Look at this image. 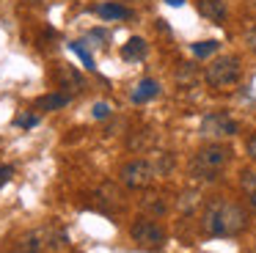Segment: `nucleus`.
<instances>
[{"mask_svg":"<svg viewBox=\"0 0 256 253\" xmlns=\"http://www.w3.org/2000/svg\"><path fill=\"white\" fill-rule=\"evenodd\" d=\"M248 226V212L228 198H212L201 214V228L210 236H237Z\"/></svg>","mask_w":256,"mask_h":253,"instance_id":"obj_1","label":"nucleus"},{"mask_svg":"<svg viewBox=\"0 0 256 253\" xmlns=\"http://www.w3.org/2000/svg\"><path fill=\"white\" fill-rule=\"evenodd\" d=\"M232 162V148L223 143H206L190 160V176L198 182H212L220 176V170Z\"/></svg>","mask_w":256,"mask_h":253,"instance_id":"obj_2","label":"nucleus"},{"mask_svg":"<svg viewBox=\"0 0 256 253\" xmlns=\"http://www.w3.org/2000/svg\"><path fill=\"white\" fill-rule=\"evenodd\" d=\"M240 77H242V60L237 55H220L204 69V80L210 88H232L240 82Z\"/></svg>","mask_w":256,"mask_h":253,"instance_id":"obj_3","label":"nucleus"},{"mask_svg":"<svg viewBox=\"0 0 256 253\" xmlns=\"http://www.w3.org/2000/svg\"><path fill=\"white\" fill-rule=\"evenodd\" d=\"M157 174H160V168H157L152 160H130V162L122 165L118 179H122V184L130 187V190H140V187H149Z\"/></svg>","mask_w":256,"mask_h":253,"instance_id":"obj_4","label":"nucleus"},{"mask_svg":"<svg viewBox=\"0 0 256 253\" xmlns=\"http://www.w3.org/2000/svg\"><path fill=\"white\" fill-rule=\"evenodd\" d=\"M198 135L206 138V140H212V143H220L223 138L237 135V121H234L228 113H220V110H215V113H206L204 118H201Z\"/></svg>","mask_w":256,"mask_h":253,"instance_id":"obj_5","label":"nucleus"},{"mask_svg":"<svg viewBox=\"0 0 256 253\" xmlns=\"http://www.w3.org/2000/svg\"><path fill=\"white\" fill-rule=\"evenodd\" d=\"M130 236H132L140 248H160L162 242H166V228H162V223H157L154 218H138L130 226Z\"/></svg>","mask_w":256,"mask_h":253,"instance_id":"obj_6","label":"nucleus"},{"mask_svg":"<svg viewBox=\"0 0 256 253\" xmlns=\"http://www.w3.org/2000/svg\"><path fill=\"white\" fill-rule=\"evenodd\" d=\"M196 3V11H198L204 20L215 22V25H220L223 20H226L228 8H226V0H193Z\"/></svg>","mask_w":256,"mask_h":253,"instance_id":"obj_7","label":"nucleus"},{"mask_svg":"<svg viewBox=\"0 0 256 253\" xmlns=\"http://www.w3.org/2000/svg\"><path fill=\"white\" fill-rule=\"evenodd\" d=\"M240 190L245 196V206L250 212H256V170L254 168H245L240 174Z\"/></svg>","mask_w":256,"mask_h":253,"instance_id":"obj_8","label":"nucleus"},{"mask_svg":"<svg viewBox=\"0 0 256 253\" xmlns=\"http://www.w3.org/2000/svg\"><path fill=\"white\" fill-rule=\"evenodd\" d=\"M157 94H160V82L152 80V77H146V80H140L138 86H135V91H132V102H135V104L149 102V99H154Z\"/></svg>","mask_w":256,"mask_h":253,"instance_id":"obj_9","label":"nucleus"},{"mask_svg":"<svg viewBox=\"0 0 256 253\" xmlns=\"http://www.w3.org/2000/svg\"><path fill=\"white\" fill-rule=\"evenodd\" d=\"M146 52H149V44H146L140 36L127 38V44L122 47V58L124 60H140V58H146Z\"/></svg>","mask_w":256,"mask_h":253,"instance_id":"obj_10","label":"nucleus"},{"mask_svg":"<svg viewBox=\"0 0 256 253\" xmlns=\"http://www.w3.org/2000/svg\"><path fill=\"white\" fill-rule=\"evenodd\" d=\"M96 14H100L102 20L116 22V20H127L132 11H130L127 6H122V3H102V6H96Z\"/></svg>","mask_w":256,"mask_h":253,"instance_id":"obj_11","label":"nucleus"},{"mask_svg":"<svg viewBox=\"0 0 256 253\" xmlns=\"http://www.w3.org/2000/svg\"><path fill=\"white\" fill-rule=\"evenodd\" d=\"M69 104V94H44V96L36 102V108L39 110H61V108H66Z\"/></svg>","mask_w":256,"mask_h":253,"instance_id":"obj_12","label":"nucleus"},{"mask_svg":"<svg viewBox=\"0 0 256 253\" xmlns=\"http://www.w3.org/2000/svg\"><path fill=\"white\" fill-rule=\"evenodd\" d=\"M39 250H42V242L36 240V234H28L25 240H20L12 248V253H39Z\"/></svg>","mask_w":256,"mask_h":253,"instance_id":"obj_13","label":"nucleus"},{"mask_svg":"<svg viewBox=\"0 0 256 253\" xmlns=\"http://www.w3.org/2000/svg\"><path fill=\"white\" fill-rule=\"evenodd\" d=\"M218 47H220V42H215V38H206V42L193 44V55H196V58H210L212 52H218Z\"/></svg>","mask_w":256,"mask_h":253,"instance_id":"obj_14","label":"nucleus"},{"mask_svg":"<svg viewBox=\"0 0 256 253\" xmlns=\"http://www.w3.org/2000/svg\"><path fill=\"white\" fill-rule=\"evenodd\" d=\"M36 121H39L36 116H30V113H20L17 118H14V124H17V126H36Z\"/></svg>","mask_w":256,"mask_h":253,"instance_id":"obj_15","label":"nucleus"},{"mask_svg":"<svg viewBox=\"0 0 256 253\" xmlns=\"http://www.w3.org/2000/svg\"><path fill=\"white\" fill-rule=\"evenodd\" d=\"M72 50H74V52H78V55H80V58H83V64H86V66H88V69H94V58H91V55H88V52H86V50H83V47H80V44H78V42H74V44H72Z\"/></svg>","mask_w":256,"mask_h":253,"instance_id":"obj_16","label":"nucleus"},{"mask_svg":"<svg viewBox=\"0 0 256 253\" xmlns=\"http://www.w3.org/2000/svg\"><path fill=\"white\" fill-rule=\"evenodd\" d=\"M245 152H248V157L256 162V132H254V135H248V140H245Z\"/></svg>","mask_w":256,"mask_h":253,"instance_id":"obj_17","label":"nucleus"},{"mask_svg":"<svg viewBox=\"0 0 256 253\" xmlns=\"http://www.w3.org/2000/svg\"><path fill=\"white\" fill-rule=\"evenodd\" d=\"M105 116H110V104L96 102V104H94V118H105Z\"/></svg>","mask_w":256,"mask_h":253,"instance_id":"obj_18","label":"nucleus"},{"mask_svg":"<svg viewBox=\"0 0 256 253\" xmlns=\"http://www.w3.org/2000/svg\"><path fill=\"white\" fill-rule=\"evenodd\" d=\"M12 174H14V168H12V165H0V187H3L8 179H12Z\"/></svg>","mask_w":256,"mask_h":253,"instance_id":"obj_19","label":"nucleus"},{"mask_svg":"<svg viewBox=\"0 0 256 253\" xmlns=\"http://www.w3.org/2000/svg\"><path fill=\"white\" fill-rule=\"evenodd\" d=\"M245 42H248V47H250V50H254V52H256V25L250 28L248 33H245Z\"/></svg>","mask_w":256,"mask_h":253,"instance_id":"obj_20","label":"nucleus"},{"mask_svg":"<svg viewBox=\"0 0 256 253\" xmlns=\"http://www.w3.org/2000/svg\"><path fill=\"white\" fill-rule=\"evenodd\" d=\"M166 3H168V6H182L184 0H166Z\"/></svg>","mask_w":256,"mask_h":253,"instance_id":"obj_21","label":"nucleus"},{"mask_svg":"<svg viewBox=\"0 0 256 253\" xmlns=\"http://www.w3.org/2000/svg\"><path fill=\"white\" fill-rule=\"evenodd\" d=\"M254 3H256V0H254Z\"/></svg>","mask_w":256,"mask_h":253,"instance_id":"obj_22","label":"nucleus"}]
</instances>
